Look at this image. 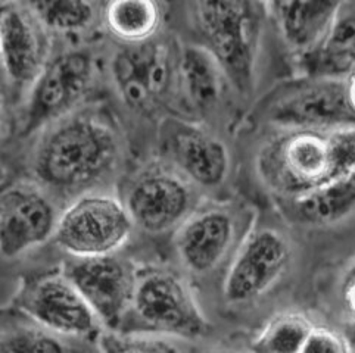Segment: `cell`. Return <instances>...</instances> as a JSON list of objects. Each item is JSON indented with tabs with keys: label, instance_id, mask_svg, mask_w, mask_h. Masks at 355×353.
Listing matches in <instances>:
<instances>
[{
	"label": "cell",
	"instance_id": "cell-13",
	"mask_svg": "<svg viewBox=\"0 0 355 353\" xmlns=\"http://www.w3.org/2000/svg\"><path fill=\"white\" fill-rule=\"evenodd\" d=\"M162 146L170 165L199 192L226 184L232 156L224 140L202 124L173 118L162 127Z\"/></svg>",
	"mask_w": 355,
	"mask_h": 353
},
{
	"label": "cell",
	"instance_id": "cell-2",
	"mask_svg": "<svg viewBox=\"0 0 355 353\" xmlns=\"http://www.w3.org/2000/svg\"><path fill=\"white\" fill-rule=\"evenodd\" d=\"M354 128L279 129L259 149L257 170L271 192L286 200L354 174Z\"/></svg>",
	"mask_w": 355,
	"mask_h": 353
},
{
	"label": "cell",
	"instance_id": "cell-19",
	"mask_svg": "<svg viewBox=\"0 0 355 353\" xmlns=\"http://www.w3.org/2000/svg\"><path fill=\"white\" fill-rule=\"evenodd\" d=\"M340 2L313 0V2L266 3L267 15L276 22L288 49L300 59L310 53L322 42L332 24Z\"/></svg>",
	"mask_w": 355,
	"mask_h": 353
},
{
	"label": "cell",
	"instance_id": "cell-7",
	"mask_svg": "<svg viewBox=\"0 0 355 353\" xmlns=\"http://www.w3.org/2000/svg\"><path fill=\"white\" fill-rule=\"evenodd\" d=\"M179 51L155 39L123 46L111 57L114 89L127 108L140 114L158 111L177 89Z\"/></svg>",
	"mask_w": 355,
	"mask_h": 353
},
{
	"label": "cell",
	"instance_id": "cell-16",
	"mask_svg": "<svg viewBox=\"0 0 355 353\" xmlns=\"http://www.w3.org/2000/svg\"><path fill=\"white\" fill-rule=\"evenodd\" d=\"M22 309L35 325L59 337H89L101 325L64 274L44 275L34 281L22 299Z\"/></svg>",
	"mask_w": 355,
	"mask_h": 353
},
{
	"label": "cell",
	"instance_id": "cell-22",
	"mask_svg": "<svg viewBox=\"0 0 355 353\" xmlns=\"http://www.w3.org/2000/svg\"><path fill=\"white\" fill-rule=\"evenodd\" d=\"M314 325L300 312H286L273 318L252 338V353H300Z\"/></svg>",
	"mask_w": 355,
	"mask_h": 353
},
{
	"label": "cell",
	"instance_id": "cell-20",
	"mask_svg": "<svg viewBox=\"0 0 355 353\" xmlns=\"http://www.w3.org/2000/svg\"><path fill=\"white\" fill-rule=\"evenodd\" d=\"M355 206L354 174L330 181L301 196L289 199V210L304 226L335 227L348 221Z\"/></svg>",
	"mask_w": 355,
	"mask_h": 353
},
{
	"label": "cell",
	"instance_id": "cell-8",
	"mask_svg": "<svg viewBox=\"0 0 355 353\" xmlns=\"http://www.w3.org/2000/svg\"><path fill=\"white\" fill-rule=\"evenodd\" d=\"M130 312L155 334L196 338L208 329L207 318L191 287L168 269L137 271Z\"/></svg>",
	"mask_w": 355,
	"mask_h": 353
},
{
	"label": "cell",
	"instance_id": "cell-9",
	"mask_svg": "<svg viewBox=\"0 0 355 353\" xmlns=\"http://www.w3.org/2000/svg\"><path fill=\"white\" fill-rule=\"evenodd\" d=\"M96 59L90 49L77 47L59 53L28 90L24 134L35 133L78 109L96 78Z\"/></svg>",
	"mask_w": 355,
	"mask_h": 353
},
{
	"label": "cell",
	"instance_id": "cell-15",
	"mask_svg": "<svg viewBox=\"0 0 355 353\" xmlns=\"http://www.w3.org/2000/svg\"><path fill=\"white\" fill-rule=\"evenodd\" d=\"M59 212L43 188L21 184L0 199V255L15 259L55 235Z\"/></svg>",
	"mask_w": 355,
	"mask_h": 353
},
{
	"label": "cell",
	"instance_id": "cell-26",
	"mask_svg": "<svg viewBox=\"0 0 355 353\" xmlns=\"http://www.w3.org/2000/svg\"><path fill=\"white\" fill-rule=\"evenodd\" d=\"M300 353H352L349 341L336 329L313 327Z\"/></svg>",
	"mask_w": 355,
	"mask_h": 353
},
{
	"label": "cell",
	"instance_id": "cell-5",
	"mask_svg": "<svg viewBox=\"0 0 355 353\" xmlns=\"http://www.w3.org/2000/svg\"><path fill=\"white\" fill-rule=\"evenodd\" d=\"M135 226L123 200L111 193H81L59 214L55 240L77 259L115 255L132 237Z\"/></svg>",
	"mask_w": 355,
	"mask_h": 353
},
{
	"label": "cell",
	"instance_id": "cell-3",
	"mask_svg": "<svg viewBox=\"0 0 355 353\" xmlns=\"http://www.w3.org/2000/svg\"><path fill=\"white\" fill-rule=\"evenodd\" d=\"M189 8L195 43L216 59L234 93L250 96L268 17L266 3L196 2Z\"/></svg>",
	"mask_w": 355,
	"mask_h": 353
},
{
	"label": "cell",
	"instance_id": "cell-25",
	"mask_svg": "<svg viewBox=\"0 0 355 353\" xmlns=\"http://www.w3.org/2000/svg\"><path fill=\"white\" fill-rule=\"evenodd\" d=\"M98 341L101 353H175L159 340L123 334L120 332L101 333Z\"/></svg>",
	"mask_w": 355,
	"mask_h": 353
},
{
	"label": "cell",
	"instance_id": "cell-21",
	"mask_svg": "<svg viewBox=\"0 0 355 353\" xmlns=\"http://www.w3.org/2000/svg\"><path fill=\"white\" fill-rule=\"evenodd\" d=\"M102 19L108 33L124 46L140 44L157 37L162 9L149 0H120L105 5Z\"/></svg>",
	"mask_w": 355,
	"mask_h": 353
},
{
	"label": "cell",
	"instance_id": "cell-14",
	"mask_svg": "<svg viewBox=\"0 0 355 353\" xmlns=\"http://www.w3.org/2000/svg\"><path fill=\"white\" fill-rule=\"evenodd\" d=\"M51 61V33L30 3H0V65L12 86L30 90Z\"/></svg>",
	"mask_w": 355,
	"mask_h": 353
},
{
	"label": "cell",
	"instance_id": "cell-18",
	"mask_svg": "<svg viewBox=\"0 0 355 353\" xmlns=\"http://www.w3.org/2000/svg\"><path fill=\"white\" fill-rule=\"evenodd\" d=\"M354 3L340 2L322 42L297 59L306 78H349L355 62Z\"/></svg>",
	"mask_w": 355,
	"mask_h": 353
},
{
	"label": "cell",
	"instance_id": "cell-1",
	"mask_svg": "<svg viewBox=\"0 0 355 353\" xmlns=\"http://www.w3.org/2000/svg\"><path fill=\"white\" fill-rule=\"evenodd\" d=\"M120 158L121 140L111 121L77 109L46 128L33 170L46 188L81 194L111 175Z\"/></svg>",
	"mask_w": 355,
	"mask_h": 353
},
{
	"label": "cell",
	"instance_id": "cell-23",
	"mask_svg": "<svg viewBox=\"0 0 355 353\" xmlns=\"http://www.w3.org/2000/svg\"><path fill=\"white\" fill-rule=\"evenodd\" d=\"M30 6L49 33H77L86 30L96 18L98 10L94 3L76 0H40L31 2Z\"/></svg>",
	"mask_w": 355,
	"mask_h": 353
},
{
	"label": "cell",
	"instance_id": "cell-6",
	"mask_svg": "<svg viewBox=\"0 0 355 353\" xmlns=\"http://www.w3.org/2000/svg\"><path fill=\"white\" fill-rule=\"evenodd\" d=\"M250 231L245 212L238 206L200 203L175 230V253L189 273L207 277L229 265Z\"/></svg>",
	"mask_w": 355,
	"mask_h": 353
},
{
	"label": "cell",
	"instance_id": "cell-11",
	"mask_svg": "<svg viewBox=\"0 0 355 353\" xmlns=\"http://www.w3.org/2000/svg\"><path fill=\"white\" fill-rule=\"evenodd\" d=\"M123 203L135 228L165 234L179 228L200 205V192L170 167H152L128 185Z\"/></svg>",
	"mask_w": 355,
	"mask_h": 353
},
{
	"label": "cell",
	"instance_id": "cell-12",
	"mask_svg": "<svg viewBox=\"0 0 355 353\" xmlns=\"http://www.w3.org/2000/svg\"><path fill=\"white\" fill-rule=\"evenodd\" d=\"M62 274L108 332H120L132 308L137 271L116 255L69 261Z\"/></svg>",
	"mask_w": 355,
	"mask_h": 353
},
{
	"label": "cell",
	"instance_id": "cell-10",
	"mask_svg": "<svg viewBox=\"0 0 355 353\" xmlns=\"http://www.w3.org/2000/svg\"><path fill=\"white\" fill-rule=\"evenodd\" d=\"M292 261V244L277 227L254 228L226 266L224 300L233 306L254 303L275 287Z\"/></svg>",
	"mask_w": 355,
	"mask_h": 353
},
{
	"label": "cell",
	"instance_id": "cell-4",
	"mask_svg": "<svg viewBox=\"0 0 355 353\" xmlns=\"http://www.w3.org/2000/svg\"><path fill=\"white\" fill-rule=\"evenodd\" d=\"M264 116L277 129L354 128V77H302L285 84L267 100Z\"/></svg>",
	"mask_w": 355,
	"mask_h": 353
},
{
	"label": "cell",
	"instance_id": "cell-17",
	"mask_svg": "<svg viewBox=\"0 0 355 353\" xmlns=\"http://www.w3.org/2000/svg\"><path fill=\"white\" fill-rule=\"evenodd\" d=\"M229 89L226 75L208 51L195 42L182 46L177 59V90L189 109L200 116L216 114Z\"/></svg>",
	"mask_w": 355,
	"mask_h": 353
},
{
	"label": "cell",
	"instance_id": "cell-24",
	"mask_svg": "<svg viewBox=\"0 0 355 353\" xmlns=\"http://www.w3.org/2000/svg\"><path fill=\"white\" fill-rule=\"evenodd\" d=\"M0 353H71L61 337L39 325L0 333Z\"/></svg>",
	"mask_w": 355,
	"mask_h": 353
},
{
	"label": "cell",
	"instance_id": "cell-27",
	"mask_svg": "<svg viewBox=\"0 0 355 353\" xmlns=\"http://www.w3.org/2000/svg\"><path fill=\"white\" fill-rule=\"evenodd\" d=\"M2 111H3V103H2V99H0V116H2Z\"/></svg>",
	"mask_w": 355,
	"mask_h": 353
}]
</instances>
